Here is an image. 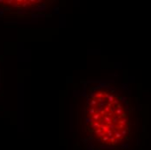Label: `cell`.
I'll return each mask as SVG.
<instances>
[{"label": "cell", "mask_w": 151, "mask_h": 150, "mask_svg": "<svg viewBox=\"0 0 151 150\" xmlns=\"http://www.w3.org/2000/svg\"><path fill=\"white\" fill-rule=\"evenodd\" d=\"M91 128H94L95 130L97 129V128H100V124H99V122H98V121H94V122H92V123H91Z\"/></svg>", "instance_id": "obj_1"}, {"label": "cell", "mask_w": 151, "mask_h": 150, "mask_svg": "<svg viewBox=\"0 0 151 150\" xmlns=\"http://www.w3.org/2000/svg\"><path fill=\"white\" fill-rule=\"evenodd\" d=\"M100 117H101V115H100L99 113H96V114H94V115L91 116V118L93 119L94 121H97L100 119Z\"/></svg>", "instance_id": "obj_2"}, {"label": "cell", "mask_w": 151, "mask_h": 150, "mask_svg": "<svg viewBox=\"0 0 151 150\" xmlns=\"http://www.w3.org/2000/svg\"><path fill=\"white\" fill-rule=\"evenodd\" d=\"M88 113H89L90 116L91 117V116H93L94 114H96V108H92V107H91V108H90V109L88 110Z\"/></svg>", "instance_id": "obj_3"}, {"label": "cell", "mask_w": 151, "mask_h": 150, "mask_svg": "<svg viewBox=\"0 0 151 150\" xmlns=\"http://www.w3.org/2000/svg\"><path fill=\"white\" fill-rule=\"evenodd\" d=\"M91 106L92 107V108H95L96 106H97V104H98V103H97V101L96 100H91Z\"/></svg>", "instance_id": "obj_4"}, {"label": "cell", "mask_w": 151, "mask_h": 150, "mask_svg": "<svg viewBox=\"0 0 151 150\" xmlns=\"http://www.w3.org/2000/svg\"><path fill=\"white\" fill-rule=\"evenodd\" d=\"M85 121H86V123L88 124V123H92V122H94V121H93V119L91 118V117H90V118H86V120H85Z\"/></svg>", "instance_id": "obj_5"}]
</instances>
